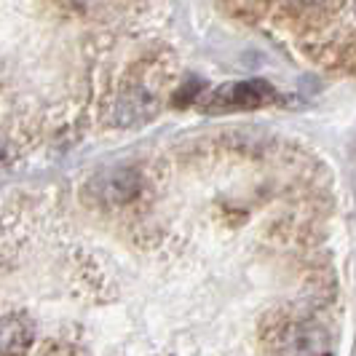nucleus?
Wrapping results in <instances>:
<instances>
[{"label": "nucleus", "instance_id": "obj_3", "mask_svg": "<svg viewBox=\"0 0 356 356\" xmlns=\"http://www.w3.org/2000/svg\"><path fill=\"white\" fill-rule=\"evenodd\" d=\"M38 324L30 314H3V327H0V354L3 356H27L35 346Z\"/></svg>", "mask_w": 356, "mask_h": 356}, {"label": "nucleus", "instance_id": "obj_1", "mask_svg": "<svg viewBox=\"0 0 356 356\" xmlns=\"http://www.w3.org/2000/svg\"><path fill=\"white\" fill-rule=\"evenodd\" d=\"M321 67L356 75V0H222Z\"/></svg>", "mask_w": 356, "mask_h": 356}, {"label": "nucleus", "instance_id": "obj_2", "mask_svg": "<svg viewBox=\"0 0 356 356\" xmlns=\"http://www.w3.org/2000/svg\"><path fill=\"white\" fill-rule=\"evenodd\" d=\"M276 99V89L266 83V81H241V83H228L222 89H217L209 97V110H241V107H257L273 102Z\"/></svg>", "mask_w": 356, "mask_h": 356}]
</instances>
